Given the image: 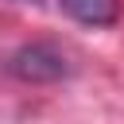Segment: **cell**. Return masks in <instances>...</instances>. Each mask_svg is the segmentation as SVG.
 Instances as JSON below:
<instances>
[{
  "label": "cell",
  "mask_w": 124,
  "mask_h": 124,
  "mask_svg": "<svg viewBox=\"0 0 124 124\" xmlns=\"http://www.w3.org/2000/svg\"><path fill=\"white\" fill-rule=\"evenodd\" d=\"M62 8L85 27H112L120 19V0H62Z\"/></svg>",
  "instance_id": "2"
},
{
  "label": "cell",
  "mask_w": 124,
  "mask_h": 124,
  "mask_svg": "<svg viewBox=\"0 0 124 124\" xmlns=\"http://www.w3.org/2000/svg\"><path fill=\"white\" fill-rule=\"evenodd\" d=\"M12 78L27 81V85H46V81H62L70 74V58L54 46V43H27L8 58Z\"/></svg>",
  "instance_id": "1"
}]
</instances>
